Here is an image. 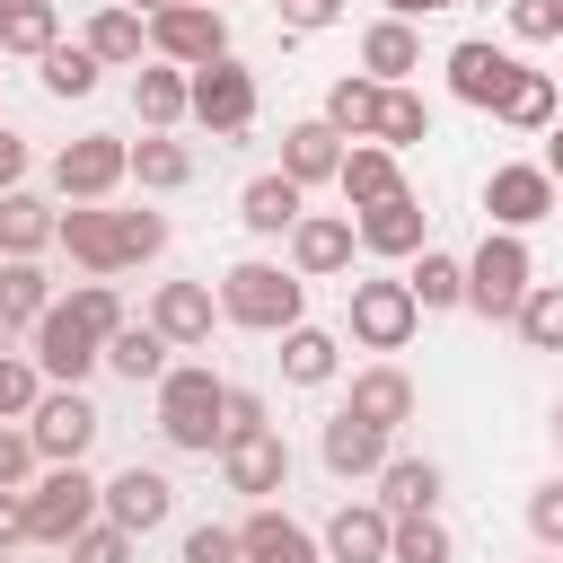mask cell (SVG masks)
I'll list each match as a JSON object with an SVG mask.
<instances>
[{"instance_id":"cell-1","label":"cell","mask_w":563,"mask_h":563,"mask_svg":"<svg viewBox=\"0 0 563 563\" xmlns=\"http://www.w3.org/2000/svg\"><path fill=\"white\" fill-rule=\"evenodd\" d=\"M211 299H220V325H246V334H290V325L308 317V282H299L290 264H273V255L229 264Z\"/></svg>"},{"instance_id":"cell-2","label":"cell","mask_w":563,"mask_h":563,"mask_svg":"<svg viewBox=\"0 0 563 563\" xmlns=\"http://www.w3.org/2000/svg\"><path fill=\"white\" fill-rule=\"evenodd\" d=\"M220 405H229V378H211V361H167V378H158V440L185 449V457H220Z\"/></svg>"},{"instance_id":"cell-3","label":"cell","mask_w":563,"mask_h":563,"mask_svg":"<svg viewBox=\"0 0 563 563\" xmlns=\"http://www.w3.org/2000/svg\"><path fill=\"white\" fill-rule=\"evenodd\" d=\"M528 290H537V255H528V238L484 229V246L466 255V308H475L484 325H510Z\"/></svg>"},{"instance_id":"cell-4","label":"cell","mask_w":563,"mask_h":563,"mask_svg":"<svg viewBox=\"0 0 563 563\" xmlns=\"http://www.w3.org/2000/svg\"><path fill=\"white\" fill-rule=\"evenodd\" d=\"M255 70L238 62V53H220V62H202V70H185V114L211 132V141H246L255 132Z\"/></svg>"},{"instance_id":"cell-5","label":"cell","mask_w":563,"mask_h":563,"mask_svg":"<svg viewBox=\"0 0 563 563\" xmlns=\"http://www.w3.org/2000/svg\"><path fill=\"white\" fill-rule=\"evenodd\" d=\"M343 325H352L361 352H405L422 308H413V290L396 273H369V282H343Z\"/></svg>"},{"instance_id":"cell-6","label":"cell","mask_w":563,"mask_h":563,"mask_svg":"<svg viewBox=\"0 0 563 563\" xmlns=\"http://www.w3.org/2000/svg\"><path fill=\"white\" fill-rule=\"evenodd\" d=\"M79 528H97V475L88 466H44L26 484V545H70Z\"/></svg>"},{"instance_id":"cell-7","label":"cell","mask_w":563,"mask_h":563,"mask_svg":"<svg viewBox=\"0 0 563 563\" xmlns=\"http://www.w3.org/2000/svg\"><path fill=\"white\" fill-rule=\"evenodd\" d=\"M440 70H449V97H457V106H475V114H501V106H510V88L528 79V62H519L510 44H493V35H457Z\"/></svg>"},{"instance_id":"cell-8","label":"cell","mask_w":563,"mask_h":563,"mask_svg":"<svg viewBox=\"0 0 563 563\" xmlns=\"http://www.w3.org/2000/svg\"><path fill=\"white\" fill-rule=\"evenodd\" d=\"M97 405H88V387H44L35 396V413H26V440H35V466H88V449H97Z\"/></svg>"},{"instance_id":"cell-9","label":"cell","mask_w":563,"mask_h":563,"mask_svg":"<svg viewBox=\"0 0 563 563\" xmlns=\"http://www.w3.org/2000/svg\"><path fill=\"white\" fill-rule=\"evenodd\" d=\"M554 211H563V194H554V176H545L537 158H501V167L484 176V220H493V229L528 238V229L554 220Z\"/></svg>"},{"instance_id":"cell-10","label":"cell","mask_w":563,"mask_h":563,"mask_svg":"<svg viewBox=\"0 0 563 563\" xmlns=\"http://www.w3.org/2000/svg\"><path fill=\"white\" fill-rule=\"evenodd\" d=\"M220 53H229V18H220V9H202V0H167V9L150 18V62L202 70V62H220Z\"/></svg>"},{"instance_id":"cell-11","label":"cell","mask_w":563,"mask_h":563,"mask_svg":"<svg viewBox=\"0 0 563 563\" xmlns=\"http://www.w3.org/2000/svg\"><path fill=\"white\" fill-rule=\"evenodd\" d=\"M123 167H132V141L79 132V141H62V158H53V194H62V202H106V194L123 185Z\"/></svg>"},{"instance_id":"cell-12","label":"cell","mask_w":563,"mask_h":563,"mask_svg":"<svg viewBox=\"0 0 563 563\" xmlns=\"http://www.w3.org/2000/svg\"><path fill=\"white\" fill-rule=\"evenodd\" d=\"M352 238H361V255L405 264V255H422V246H431V211H422V194L405 185V194H387L378 211H352Z\"/></svg>"},{"instance_id":"cell-13","label":"cell","mask_w":563,"mask_h":563,"mask_svg":"<svg viewBox=\"0 0 563 563\" xmlns=\"http://www.w3.org/2000/svg\"><path fill=\"white\" fill-rule=\"evenodd\" d=\"M53 246L88 273V282H114V273H132L123 264V229H114V211L106 202H62V229H53Z\"/></svg>"},{"instance_id":"cell-14","label":"cell","mask_w":563,"mask_h":563,"mask_svg":"<svg viewBox=\"0 0 563 563\" xmlns=\"http://www.w3.org/2000/svg\"><path fill=\"white\" fill-rule=\"evenodd\" d=\"M167 510H176V484H167L158 466H123V475H106V484H97V519H114L123 537L167 528Z\"/></svg>"},{"instance_id":"cell-15","label":"cell","mask_w":563,"mask_h":563,"mask_svg":"<svg viewBox=\"0 0 563 563\" xmlns=\"http://www.w3.org/2000/svg\"><path fill=\"white\" fill-rule=\"evenodd\" d=\"M352 255H361L352 211H299L290 220V273L299 282H334V273H352Z\"/></svg>"},{"instance_id":"cell-16","label":"cell","mask_w":563,"mask_h":563,"mask_svg":"<svg viewBox=\"0 0 563 563\" xmlns=\"http://www.w3.org/2000/svg\"><path fill=\"white\" fill-rule=\"evenodd\" d=\"M26 343H35L26 361L44 369V387H88V369H106V343H97V334H79V325H70L62 308H44Z\"/></svg>"},{"instance_id":"cell-17","label":"cell","mask_w":563,"mask_h":563,"mask_svg":"<svg viewBox=\"0 0 563 563\" xmlns=\"http://www.w3.org/2000/svg\"><path fill=\"white\" fill-rule=\"evenodd\" d=\"M150 325H158V343H167V352H202V343H211V325H220L211 282H158V290H150Z\"/></svg>"},{"instance_id":"cell-18","label":"cell","mask_w":563,"mask_h":563,"mask_svg":"<svg viewBox=\"0 0 563 563\" xmlns=\"http://www.w3.org/2000/svg\"><path fill=\"white\" fill-rule=\"evenodd\" d=\"M220 484L246 493V501H273V493L290 484V440H282V431H246V440H229V449H220Z\"/></svg>"},{"instance_id":"cell-19","label":"cell","mask_w":563,"mask_h":563,"mask_svg":"<svg viewBox=\"0 0 563 563\" xmlns=\"http://www.w3.org/2000/svg\"><path fill=\"white\" fill-rule=\"evenodd\" d=\"M343 413L396 440V431L413 422V378H405L396 361H369V369H352V396H343Z\"/></svg>"},{"instance_id":"cell-20","label":"cell","mask_w":563,"mask_h":563,"mask_svg":"<svg viewBox=\"0 0 563 563\" xmlns=\"http://www.w3.org/2000/svg\"><path fill=\"white\" fill-rule=\"evenodd\" d=\"M317 457H325V475H334V484H369V475L396 457V440H387V431H369V422H352V413H325Z\"/></svg>"},{"instance_id":"cell-21","label":"cell","mask_w":563,"mask_h":563,"mask_svg":"<svg viewBox=\"0 0 563 563\" xmlns=\"http://www.w3.org/2000/svg\"><path fill=\"white\" fill-rule=\"evenodd\" d=\"M387 510L378 501H334V519L317 528V554L325 563H387Z\"/></svg>"},{"instance_id":"cell-22","label":"cell","mask_w":563,"mask_h":563,"mask_svg":"<svg viewBox=\"0 0 563 563\" xmlns=\"http://www.w3.org/2000/svg\"><path fill=\"white\" fill-rule=\"evenodd\" d=\"M343 150H352V141H343L325 114H308V123H290V132H282V176H290L299 194H308V185H334Z\"/></svg>"},{"instance_id":"cell-23","label":"cell","mask_w":563,"mask_h":563,"mask_svg":"<svg viewBox=\"0 0 563 563\" xmlns=\"http://www.w3.org/2000/svg\"><path fill=\"white\" fill-rule=\"evenodd\" d=\"M334 194H343V211H378L387 194H405V167H396V150H378V141H352V150H343V167H334Z\"/></svg>"},{"instance_id":"cell-24","label":"cell","mask_w":563,"mask_h":563,"mask_svg":"<svg viewBox=\"0 0 563 563\" xmlns=\"http://www.w3.org/2000/svg\"><path fill=\"white\" fill-rule=\"evenodd\" d=\"M369 484H378L369 501H378L387 519H413V510H440V484H449V475H440L431 457H387Z\"/></svg>"},{"instance_id":"cell-25","label":"cell","mask_w":563,"mask_h":563,"mask_svg":"<svg viewBox=\"0 0 563 563\" xmlns=\"http://www.w3.org/2000/svg\"><path fill=\"white\" fill-rule=\"evenodd\" d=\"M44 308H53V273L35 255H0V334H35Z\"/></svg>"},{"instance_id":"cell-26","label":"cell","mask_w":563,"mask_h":563,"mask_svg":"<svg viewBox=\"0 0 563 563\" xmlns=\"http://www.w3.org/2000/svg\"><path fill=\"white\" fill-rule=\"evenodd\" d=\"M88 53H97V70H141V53H150V18H132L123 0H106L97 18H88V35H79Z\"/></svg>"},{"instance_id":"cell-27","label":"cell","mask_w":563,"mask_h":563,"mask_svg":"<svg viewBox=\"0 0 563 563\" xmlns=\"http://www.w3.org/2000/svg\"><path fill=\"white\" fill-rule=\"evenodd\" d=\"M422 70V35L405 26V18H378L369 35H361V79H378V88H405Z\"/></svg>"},{"instance_id":"cell-28","label":"cell","mask_w":563,"mask_h":563,"mask_svg":"<svg viewBox=\"0 0 563 563\" xmlns=\"http://www.w3.org/2000/svg\"><path fill=\"white\" fill-rule=\"evenodd\" d=\"M299 211H308V194H299V185H290L282 167H273V176H246V185H238V220H246L255 238H290V220H299Z\"/></svg>"},{"instance_id":"cell-29","label":"cell","mask_w":563,"mask_h":563,"mask_svg":"<svg viewBox=\"0 0 563 563\" xmlns=\"http://www.w3.org/2000/svg\"><path fill=\"white\" fill-rule=\"evenodd\" d=\"M282 378H290V387H334V378H343V343L299 317V325L282 334Z\"/></svg>"},{"instance_id":"cell-30","label":"cell","mask_w":563,"mask_h":563,"mask_svg":"<svg viewBox=\"0 0 563 563\" xmlns=\"http://www.w3.org/2000/svg\"><path fill=\"white\" fill-rule=\"evenodd\" d=\"M132 114H141V132H176L185 123V70L176 62H141L132 70Z\"/></svg>"},{"instance_id":"cell-31","label":"cell","mask_w":563,"mask_h":563,"mask_svg":"<svg viewBox=\"0 0 563 563\" xmlns=\"http://www.w3.org/2000/svg\"><path fill=\"white\" fill-rule=\"evenodd\" d=\"M53 229H62V211L44 202V194H0V255H44L53 246Z\"/></svg>"},{"instance_id":"cell-32","label":"cell","mask_w":563,"mask_h":563,"mask_svg":"<svg viewBox=\"0 0 563 563\" xmlns=\"http://www.w3.org/2000/svg\"><path fill=\"white\" fill-rule=\"evenodd\" d=\"M106 369L132 378V387H158V378H167V343H158V325H150V317H141V325H114V334H106Z\"/></svg>"},{"instance_id":"cell-33","label":"cell","mask_w":563,"mask_h":563,"mask_svg":"<svg viewBox=\"0 0 563 563\" xmlns=\"http://www.w3.org/2000/svg\"><path fill=\"white\" fill-rule=\"evenodd\" d=\"M53 44H62V9H53V0H0V53L44 62Z\"/></svg>"},{"instance_id":"cell-34","label":"cell","mask_w":563,"mask_h":563,"mask_svg":"<svg viewBox=\"0 0 563 563\" xmlns=\"http://www.w3.org/2000/svg\"><path fill=\"white\" fill-rule=\"evenodd\" d=\"M493 123H510V132H528V141H545V132L563 123V88H554V70H528V79L510 88V106H501Z\"/></svg>"},{"instance_id":"cell-35","label":"cell","mask_w":563,"mask_h":563,"mask_svg":"<svg viewBox=\"0 0 563 563\" xmlns=\"http://www.w3.org/2000/svg\"><path fill=\"white\" fill-rule=\"evenodd\" d=\"M123 176H141V194H176V185H194V150H185V141H167V132H141Z\"/></svg>"},{"instance_id":"cell-36","label":"cell","mask_w":563,"mask_h":563,"mask_svg":"<svg viewBox=\"0 0 563 563\" xmlns=\"http://www.w3.org/2000/svg\"><path fill=\"white\" fill-rule=\"evenodd\" d=\"M378 97H387L378 79H361V70H343V79L325 88V123H334L343 141H369V132H378Z\"/></svg>"},{"instance_id":"cell-37","label":"cell","mask_w":563,"mask_h":563,"mask_svg":"<svg viewBox=\"0 0 563 563\" xmlns=\"http://www.w3.org/2000/svg\"><path fill=\"white\" fill-rule=\"evenodd\" d=\"M405 290H413V308H466V255L422 246V255H413V273H405Z\"/></svg>"},{"instance_id":"cell-38","label":"cell","mask_w":563,"mask_h":563,"mask_svg":"<svg viewBox=\"0 0 563 563\" xmlns=\"http://www.w3.org/2000/svg\"><path fill=\"white\" fill-rule=\"evenodd\" d=\"M387 563H457V537H449V519H440V510H413V519H396V528H387Z\"/></svg>"},{"instance_id":"cell-39","label":"cell","mask_w":563,"mask_h":563,"mask_svg":"<svg viewBox=\"0 0 563 563\" xmlns=\"http://www.w3.org/2000/svg\"><path fill=\"white\" fill-rule=\"evenodd\" d=\"M369 141H378V150H396V158H405V150H422V141H431V106H422L413 88H387V97H378V132H369Z\"/></svg>"},{"instance_id":"cell-40","label":"cell","mask_w":563,"mask_h":563,"mask_svg":"<svg viewBox=\"0 0 563 563\" xmlns=\"http://www.w3.org/2000/svg\"><path fill=\"white\" fill-rule=\"evenodd\" d=\"M35 70H44V97H62V106H70V97H97V79H106L88 44H53Z\"/></svg>"},{"instance_id":"cell-41","label":"cell","mask_w":563,"mask_h":563,"mask_svg":"<svg viewBox=\"0 0 563 563\" xmlns=\"http://www.w3.org/2000/svg\"><path fill=\"white\" fill-rule=\"evenodd\" d=\"M53 308H62V317H70L79 334H97V343H106L114 325H132V317H123V290H114V282H79V290H70V299H53Z\"/></svg>"},{"instance_id":"cell-42","label":"cell","mask_w":563,"mask_h":563,"mask_svg":"<svg viewBox=\"0 0 563 563\" xmlns=\"http://www.w3.org/2000/svg\"><path fill=\"white\" fill-rule=\"evenodd\" d=\"M510 325H519V343H528V352H563V282H537V290L519 299V317H510Z\"/></svg>"},{"instance_id":"cell-43","label":"cell","mask_w":563,"mask_h":563,"mask_svg":"<svg viewBox=\"0 0 563 563\" xmlns=\"http://www.w3.org/2000/svg\"><path fill=\"white\" fill-rule=\"evenodd\" d=\"M35 396H44V369H35L26 352H0V422H26Z\"/></svg>"},{"instance_id":"cell-44","label":"cell","mask_w":563,"mask_h":563,"mask_svg":"<svg viewBox=\"0 0 563 563\" xmlns=\"http://www.w3.org/2000/svg\"><path fill=\"white\" fill-rule=\"evenodd\" d=\"M114 229H123V264L167 255V211H114Z\"/></svg>"},{"instance_id":"cell-45","label":"cell","mask_w":563,"mask_h":563,"mask_svg":"<svg viewBox=\"0 0 563 563\" xmlns=\"http://www.w3.org/2000/svg\"><path fill=\"white\" fill-rule=\"evenodd\" d=\"M132 545H141V537H123L114 519H97V528H79L62 554H70V563H132Z\"/></svg>"},{"instance_id":"cell-46","label":"cell","mask_w":563,"mask_h":563,"mask_svg":"<svg viewBox=\"0 0 563 563\" xmlns=\"http://www.w3.org/2000/svg\"><path fill=\"white\" fill-rule=\"evenodd\" d=\"M501 18H510L519 44H554V35H563V0H510Z\"/></svg>"},{"instance_id":"cell-47","label":"cell","mask_w":563,"mask_h":563,"mask_svg":"<svg viewBox=\"0 0 563 563\" xmlns=\"http://www.w3.org/2000/svg\"><path fill=\"white\" fill-rule=\"evenodd\" d=\"M35 484V440L26 422H0V493H26Z\"/></svg>"},{"instance_id":"cell-48","label":"cell","mask_w":563,"mask_h":563,"mask_svg":"<svg viewBox=\"0 0 563 563\" xmlns=\"http://www.w3.org/2000/svg\"><path fill=\"white\" fill-rule=\"evenodd\" d=\"M246 431H273V422H264V396H255V387H229V405H220V449L246 440Z\"/></svg>"},{"instance_id":"cell-49","label":"cell","mask_w":563,"mask_h":563,"mask_svg":"<svg viewBox=\"0 0 563 563\" xmlns=\"http://www.w3.org/2000/svg\"><path fill=\"white\" fill-rule=\"evenodd\" d=\"M528 537H537V545H563V475L528 493Z\"/></svg>"},{"instance_id":"cell-50","label":"cell","mask_w":563,"mask_h":563,"mask_svg":"<svg viewBox=\"0 0 563 563\" xmlns=\"http://www.w3.org/2000/svg\"><path fill=\"white\" fill-rule=\"evenodd\" d=\"M185 563H246V554H238V528H211V519L185 528Z\"/></svg>"},{"instance_id":"cell-51","label":"cell","mask_w":563,"mask_h":563,"mask_svg":"<svg viewBox=\"0 0 563 563\" xmlns=\"http://www.w3.org/2000/svg\"><path fill=\"white\" fill-rule=\"evenodd\" d=\"M343 18V0H282V26L290 35H317V26H334Z\"/></svg>"},{"instance_id":"cell-52","label":"cell","mask_w":563,"mask_h":563,"mask_svg":"<svg viewBox=\"0 0 563 563\" xmlns=\"http://www.w3.org/2000/svg\"><path fill=\"white\" fill-rule=\"evenodd\" d=\"M18 185H26V132L0 123V194H18Z\"/></svg>"},{"instance_id":"cell-53","label":"cell","mask_w":563,"mask_h":563,"mask_svg":"<svg viewBox=\"0 0 563 563\" xmlns=\"http://www.w3.org/2000/svg\"><path fill=\"white\" fill-rule=\"evenodd\" d=\"M26 545V493H0V554Z\"/></svg>"},{"instance_id":"cell-54","label":"cell","mask_w":563,"mask_h":563,"mask_svg":"<svg viewBox=\"0 0 563 563\" xmlns=\"http://www.w3.org/2000/svg\"><path fill=\"white\" fill-rule=\"evenodd\" d=\"M440 9H457V0H387V18H405V26L413 18H440Z\"/></svg>"},{"instance_id":"cell-55","label":"cell","mask_w":563,"mask_h":563,"mask_svg":"<svg viewBox=\"0 0 563 563\" xmlns=\"http://www.w3.org/2000/svg\"><path fill=\"white\" fill-rule=\"evenodd\" d=\"M537 167H545V176H554V194H563V123L545 132V158H537Z\"/></svg>"},{"instance_id":"cell-56","label":"cell","mask_w":563,"mask_h":563,"mask_svg":"<svg viewBox=\"0 0 563 563\" xmlns=\"http://www.w3.org/2000/svg\"><path fill=\"white\" fill-rule=\"evenodd\" d=\"M123 9H132V18H158V9H167V0H123Z\"/></svg>"},{"instance_id":"cell-57","label":"cell","mask_w":563,"mask_h":563,"mask_svg":"<svg viewBox=\"0 0 563 563\" xmlns=\"http://www.w3.org/2000/svg\"><path fill=\"white\" fill-rule=\"evenodd\" d=\"M282 563H325V554H282Z\"/></svg>"},{"instance_id":"cell-58","label":"cell","mask_w":563,"mask_h":563,"mask_svg":"<svg viewBox=\"0 0 563 563\" xmlns=\"http://www.w3.org/2000/svg\"><path fill=\"white\" fill-rule=\"evenodd\" d=\"M554 449H563V405H554Z\"/></svg>"},{"instance_id":"cell-59","label":"cell","mask_w":563,"mask_h":563,"mask_svg":"<svg viewBox=\"0 0 563 563\" xmlns=\"http://www.w3.org/2000/svg\"><path fill=\"white\" fill-rule=\"evenodd\" d=\"M202 9H220V0H202Z\"/></svg>"},{"instance_id":"cell-60","label":"cell","mask_w":563,"mask_h":563,"mask_svg":"<svg viewBox=\"0 0 563 563\" xmlns=\"http://www.w3.org/2000/svg\"><path fill=\"white\" fill-rule=\"evenodd\" d=\"M0 563H9V554H0Z\"/></svg>"},{"instance_id":"cell-61","label":"cell","mask_w":563,"mask_h":563,"mask_svg":"<svg viewBox=\"0 0 563 563\" xmlns=\"http://www.w3.org/2000/svg\"><path fill=\"white\" fill-rule=\"evenodd\" d=\"M0 343H9V334H0Z\"/></svg>"},{"instance_id":"cell-62","label":"cell","mask_w":563,"mask_h":563,"mask_svg":"<svg viewBox=\"0 0 563 563\" xmlns=\"http://www.w3.org/2000/svg\"><path fill=\"white\" fill-rule=\"evenodd\" d=\"M0 62H9V53H0Z\"/></svg>"}]
</instances>
